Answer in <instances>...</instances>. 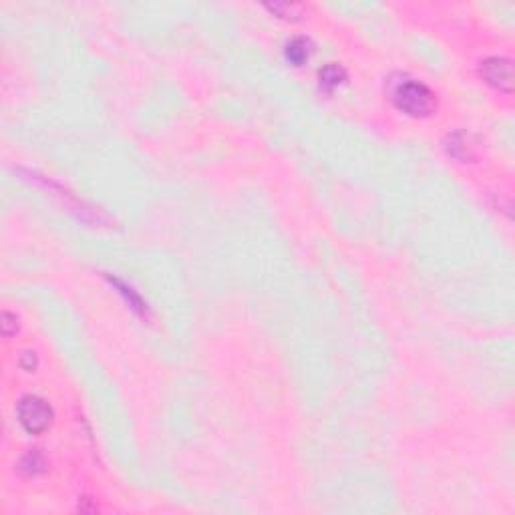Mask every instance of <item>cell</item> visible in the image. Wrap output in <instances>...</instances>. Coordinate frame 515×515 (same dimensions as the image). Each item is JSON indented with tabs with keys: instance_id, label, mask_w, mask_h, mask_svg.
Segmentation results:
<instances>
[{
	"instance_id": "1",
	"label": "cell",
	"mask_w": 515,
	"mask_h": 515,
	"mask_svg": "<svg viewBox=\"0 0 515 515\" xmlns=\"http://www.w3.org/2000/svg\"><path fill=\"white\" fill-rule=\"evenodd\" d=\"M395 103L402 113H407L411 117H427L435 109V95L431 93V89H427L422 83L407 81L397 89Z\"/></svg>"
},
{
	"instance_id": "2",
	"label": "cell",
	"mask_w": 515,
	"mask_h": 515,
	"mask_svg": "<svg viewBox=\"0 0 515 515\" xmlns=\"http://www.w3.org/2000/svg\"><path fill=\"white\" fill-rule=\"evenodd\" d=\"M19 421L30 435H39L48 429L52 411L41 397H24L19 402Z\"/></svg>"
},
{
	"instance_id": "3",
	"label": "cell",
	"mask_w": 515,
	"mask_h": 515,
	"mask_svg": "<svg viewBox=\"0 0 515 515\" xmlns=\"http://www.w3.org/2000/svg\"><path fill=\"white\" fill-rule=\"evenodd\" d=\"M481 77L493 89L512 93L514 91V65L509 59L489 57L481 63Z\"/></svg>"
},
{
	"instance_id": "4",
	"label": "cell",
	"mask_w": 515,
	"mask_h": 515,
	"mask_svg": "<svg viewBox=\"0 0 515 515\" xmlns=\"http://www.w3.org/2000/svg\"><path fill=\"white\" fill-rule=\"evenodd\" d=\"M447 151L455 157V159H461V162H467V159H473V153H475V145L469 137L467 133H453L449 141H447Z\"/></svg>"
},
{
	"instance_id": "5",
	"label": "cell",
	"mask_w": 515,
	"mask_h": 515,
	"mask_svg": "<svg viewBox=\"0 0 515 515\" xmlns=\"http://www.w3.org/2000/svg\"><path fill=\"white\" fill-rule=\"evenodd\" d=\"M286 59H288V63H292V65H302L306 63L308 59H310V55H312V43L304 39V37H296V39H292L288 45H286Z\"/></svg>"
},
{
	"instance_id": "6",
	"label": "cell",
	"mask_w": 515,
	"mask_h": 515,
	"mask_svg": "<svg viewBox=\"0 0 515 515\" xmlns=\"http://www.w3.org/2000/svg\"><path fill=\"white\" fill-rule=\"evenodd\" d=\"M318 79H320V87L330 93V91H334L338 85H342V81L347 79V72H344V69H342L340 65L330 63V65H327L324 69H320V72H318Z\"/></svg>"
},
{
	"instance_id": "7",
	"label": "cell",
	"mask_w": 515,
	"mask_h": 515,
	"mask_svg": "<svg viewBox=\"0 0 515 515\" xmlns=\"http://www.w3.org/2000/svg\"><path fill=\"white\" fill-rule=\"evenodd\" d=\"M47 465V461H45V457H43V453L41 451H28L26 455L23 457V461H21V469L26 471V473H30V475H35V473H41L43 469Z\"/></svg>"
},
{
	"instance_id": "8",
	"label": "cell",
	"mask_w": 515,
	"mask_h": 515,
	"mask_svg": "<svg viewBox=\"0 0 515 515\" xmlns=\"http://www.w3.org/2000/svg\"><path fill=\"white\" fill-rule=\"evenodd\" d=\"M113 284H115L119 290H121V292L125 294V298H127V300L131 302V306H133V308H135L137 312H143V310H145V306H143V302H141V298L137 296V294H135V292H133V290H131V288H127V286H125L123 282H119V280H113Z\"/></svg>"
},
{
	"instance_id": "9",
	"label": "cell",
	"mask_w": 515,
	"mask_h": 515,
	"mask_svg": "<svg viewBox=\"0 0 515 515\" xmlns=\"http://www.w3.org/2000/svg\"><path fill=\"white\" fill-rule=\"evenodd\" d=\"M0 327H2V334L8 338V336H12L14 332H17V316L14 314H10V312H2V322H0Z\"/></svg>"
}]
</instances>
